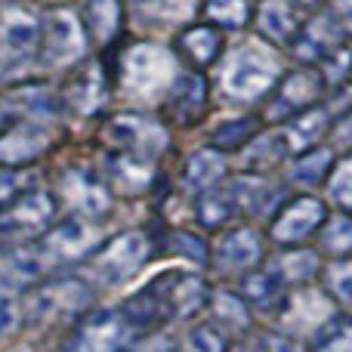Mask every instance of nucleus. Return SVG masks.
Segmentation results:
<instances>
[{"label":"nucleus","mask_w":352,"mask_h":352,"mask_svg":"<svg viewBox=\"0 0 352 352\" xmlns=\"http://www.w3.org/2000/svg\"><path fill=\"white\" fill-rule=\"evenodd\" d=\"M217 65H219L217 72L219 93L235 105L266 102V96L275 90L278 78L285 74L278 53L260 47V43H244V47L232 50Z\"/></svg>","instance_id":"obj_2"},{"label":"nucleus","mask_w":352,"mask_h":352,"mask_svg":"<svg viewBox=\"0 0 352 352\" xmlns=\"http://www.w3.org/2000/svg\"><path fill=\"white\" fill-rule=\"evenodd\" d=\"M324 186H328L331 204H334L337 210L352 213V155H346L343 161H337Z\"/></svg>","instance_id":"obj_41"},{"label":"nucleus","mask_w":352,"mask_h":352,"mask_svg":"<svg viewBox=\"0 0 352 352\" xmlns=\"http://www.w3.org/2000/svg\"><path fill=\"white\" fill-rule=\"evenodd\" d=\"M235 204L229 198V188H226V179L219 186H213L210 192L198 195V223L210 232H219L223 226L235 223Z\"/></svg>","instance_id":"obj_36"},{"label":"nucleus","mask_w":352,"mask_h":352,"mask_svg":"<svg viewBox=\"0 0 352 352\" xmlns=\"http://www.w3.org/2000/svg\"><path fill=\"white\" fill-rule=\"evenodd\" d=\"M300 6H303V10H316V6H322L324 0H297Z\"/></svg>","instance_id":"obj_47"},{"label":"nucleus","mask_w":352,"mask_h":352,"mask_svg":"<svg viewBox=\"0 0 352 352\" xmlns=\"http://www.w3.org/2000/svg\"><path fill=\"white\" fill-rule=\"evenodd\" d=\"M256 352H309V346L297 337L285 334V331H275V334H263Z\"/></svg>","instance_id":"obj_44"},{"label":"nucleus","mask_w":352,"mask_h":352,"mask_svg":"<svg viewBox=\"0 0 352 352\" xmlns=\"http://www.w3.org/2000/svg\"><path fill=\"white\" fill-rule=\"evenodd\" d=\"M229 349V337L210 322L192 324L179 343V352H226Z\"/></svg>","instance_id":"obj_40"},{"label":"nucleus","mask_w":352,"mask_h":352,"mask_svg":"<svg viewBox=\"0 0 352 352\" xmlns=\"http://www.w3.org/2000/svg\"><path fill=\"white\" fill-rule=\"evenodd\" d=\"M152 256V241L146 232H124V235L102 241L90 256V275L102 285H118L140 272Z\"/></svg>","instance_id":"obj_12"},{"label":"nucleus","mask_w":352,"mask_h":352,"mask_svg":"<svg viewBox=\"0 0 352 352\" xmlns=\"http://www.w3.org/2000/svg\"><path fill=\"white\" fill-rule=\"evenodd\" d=\"M207 322L217 324L226 337H244L250 328H254V312L244 303V297L238 291H229V287H219V291H210L207 297Z\"/></svg>","instance_id":"obj_29"},{"label":"nucleus","mask_w":352,"mask_h":352,"mask_svg":"<svg viewBox=\"0 0 352 352\" xmlns=\"http://www.w3.org/2000/svg\"><path fill=\"white\" fill-rule=\"evenodd\" d=\"M226 352H256V349H250L248 343H235V346H229Z\"/></svg>","instance_id":"obj_48"},{"label":"nucleus","mask_w":352,"mask_h":352,"mask_svg":"<svg viewBox=\"0 0 352 352\" xmlns=\"http://www.w3.org/2000/svg\"><path fill=\"white\" fill-rule=\"evenodd\" d=\"M111 96V80L105 78L99 62H80L78 72L72 74L68 87L62 90V102L78 115H96L105 105V99Z\"/></svg>","instance_id":"obj_23"},{"label":"nucleus","mask_w":352,"mask_h":352,"mask_svg":"<svg viewBox=\"0 0 352 352\" xmlns=\"http://www.w3.org/2000/svg\"><path fill=\"white\" fill-rule=\"evenodd\" d=\"M179 62L167 47L152 41H136L118 59V80L121 93L127 99L140 105H161V99L167 96L170 84L179 74Z\"/></svg>","instance_id":"obj_3"},{"label":"nucleus","mask_w":352,"mask_h":352,"mask_svg":"<svg viewBox=\"0 0 352 352\" xmlns=\"http://www.w3.org/2000/svg\"><path fill=\"white\" fill-rule=\"evenodd\" d=\"M158 176V164L146 158H133V155L109 152V164H105V182L111 186V192L124 195H142L155 186Z\"/></svg>","instance_id":"obj_28"},{"label":"nucleus","mask_w":352,"mask_h":352,"mask_svg":"<svg viewBox=\"0 0 352 352\" xmlns=\"http://www.w3.org/2000/svg\"><path fill=\"white\" fill-rule=\"evenodd\" d=\"M90 41L80 16L72 6H56L41 16V43H37V62L43 68H74L84 62Z\"/></svg>","instance_id":"obj_6"},{"label":"nucleus","mask_w":352,"mask_h":352,"mask_svg":"<svg viewBox=\"0 0 352 352\" xmlns=\"http://www.w3.org/2000/svg\"><path fill=\"white\" fill-rule=\"evenodd\" d=\"M244 303L250 306L254 316H278L281 306H285L287 294H291V285L275 272L272 263H263L254 272H248L241 278V291Z\"/></svg>","instance_id":"obj_25"},{"label":"nucleus","mask_w":352,"mask_h":352,"mask_svg":"<svg viewBox=\"0 0 352 352\" xmlns=\"http://www.w3.org/2000/svg\"><path fill=\"white\" fill-rule=\"evenodd\" d=\"M6 124H10V115H6V109H3V105H0V130H3Z\"/></svg>","instance_id":"obj_49"},{"label":"nucleus","mask_w":352,"mask_h":352,"mask_svg":"<svg viewBox=\"0 0 352 352\" xmlns=\"http://www.w3.org/2000/svg\"><path fill=\"white\" fill-rule=\"evenodd\" d=\"M102 140L109 152L133 155V158L158 164L161 155L170 148V130L161 118L148 115V111H118L105 121Z\"/></svg>","instance_id":"obj_5"},{"label":"nucleus","mask_w":352,"mask_h":352,"mask_svg":"<svg viewBox=\"0 0 352 352\" xmlns=\"http://www.w3.org/2000/svg\"><path fill=\"white\" fill-rule=\"evenodd\" d=\"M226 188H229V198L235 204V213L248 219H266V217L272 219V213L287 198L285 186L272 182L266 173H254V170L226 176Z\"/></svg>","instance_id":"obj_18"},{"label":"nucleus","mask_w":352,"mask_h":352,"mask_svg":"<svg viewBox=\"0 0 352 352\" xmlns=\"http://www.w3.org/2000/svg\"><path fill=\"white\" fill-rule=\"evenodd\" d=\"M269 235H263L250 223H229L219 229L210 244V266L219 278H244L256 266L266 263Z\"/></svg>","instance_id":"obj_7"},{"label":"nucleus","mask_w":352,"mask_h":352,"mask_svg":"<svg viewBox=\"0 0 352 352\" xmlns=\"http://www.w3.org/2000/svg\"><path fill=\"white\" fill-rule=\"evenodd\" d=\"M328 12L334 16V22L340 25V31L346 37H352V0H331Z\"/></svg>","instance_id":"obj_45"},{"label":"nucleus","mask_w":352,"mask_h":352,"mask_svg":"<svg viewBox=\"0 0 352 352\" xmlns=\"http://www.w3.org/2000/svg\"><path fill=\"white\" fill-rule=\"evenodd\" d=\"M337 318V306L334 300L324 294L322 285H300V287H291V294H287L285 306H281L278 312V322H281V331L291 337H297V340H303V337H316L318 331L324 328V324H331Z\"/></svg>","instance_id":"obj_13"},{"label":"nucleus","mask_w":352,"mask_h":352,"mask_svg":"<svg viewBox=\"0 0 352 352\" xmlns=\"http://www.w3.org/2000/svg\"><path fill=\"white\" fill-rule=\"evenodd\" d=\"M306 22V10L297 0H260L254 6V28L272 47H291Z\"/></svg>","instance_id":"obj_21"},{"label":"nucleus","mask_w":352,"mask_h":352,"mask_svg":"<svg viewBox=\"0 0 352 352\" xmlns=\"http://www.w3.org/2000/svg\"><path fill=\"white\" fill-rule=\"evenodd\" d=\"M328 93V84H324L322 72L316 65H300L291 68L278 78L275 90L266 96V109H263V121L266 124H285L287 118L300 115V111L318 105Z\"/></svg>","instance_id":"obj_9"},{"label":"nucleus","mask_w":352,"mask_h":352,"mask_svg":"<svg viewBox=\"0 0 352 352\" xmlns=\"http://www.w3.org/2000/svg\"><path fill=\"white\" fill-rule=\"evenodd\" d=\"M207 22L219 31H238L254 22V3L250 0H204L201 3Z\"/></svg>","instance_id":"obj_38"},{"label":"nucleus","mask_w":352,"mask_h":352,"mask_svg":"<svg viewBox=\"0 0 352 352\" xmlns=\"http://www.w3.org/2000/svg\"><path fill=\"white\" fill-rule=\"evenodd\" d=\"M80 22H84L90 47L109 50L111 43L121 41L124 22H127V6H124V0H87Z\"/></svg>","instance_id":"obj_26"},{"label":"nucleus","mask_w":352,"mask_h":352,"mask_svg":"<svg viewBox=\"0 0 352 352\" xmlns=\"http://www.w3.org/2000/svg\"><path fill=\"white\" fill-rule=\"evenodd\" d=\"M322 281L324 294L334 300L337 309L349 312L352 316V256H343V260H328L322 266Z\"/></svg>","instance_id":"obj_37"},{"label":"nucleus","mask_w":352,"mask_h":352,"mask_svg":"<svg viewBox=\"0 0 352 352\" xmlns=\"http://www.w3.org/2000/svg\"><path fill=\"white\" fill-rule=\"evenodd\" d=\"M324 219H328V204L312 192H300L294 198H285L272 213L269 241H275L278 248H303L318 235Z\"/></svg>","instance_id":"obj_10"},{"label":"nucleus","mask_w":352,"mask_h":352,"mask_svg":"<svg viewBox=\"0 0 352 352\" xmlns=\"http://www.w3.org/2000/svg\"><path fill=\"white\" fill-rule=\"evenodd\" d=\"M90 278L80 275H53V278H41L28 294L22 297L25 306V324H59L84 318L93 306Z\"/></svg>","instance_id":"obj_4"},{"label":"nucleus","mask_w":352,"mask_h":352,"mask_svg":"<svg viewBox=\"0 0 352 352\" xmlns=\"http://www.w3.org/2000/svg\"><path fill=\"white\" fill-rule=\"evenodd\" d=\"M170 254L173 256H186V260L198 263V266H207V260H210V244H207L204 235H198V232H188V229H179L170 235Z\"/></svg>","instance_id":"obj_42"},{"label":"nucleus","mask_w":352,"mask_h":352,"mask_svg":"<svg viewBox=\"0 0 352 352\" xmlns=\"http://www.w3.org/2000/svg\"><path fill=\"white\" fill-rule=\"evenodd\" d=\"M207 109H210V84L204 72H192V68L176 74L167 96L161 99V111L176 127H195L207 118Z\"/></svg>","instance_id":"obj_19"},{"label":"nucleus","mask_w":352,"mask_h":352,"mask_svg":"<svg viewBox=\"0 0 352 352\" xmlns=\"http://www.w3.org/2000/svg\"><path fill=\"white\" fill-rule=\"evenodd\" d=\"M226 176H229V161H226V155L207 146L186 161V167H182V188L198 198V195L210 192L213 186H219Z\"/></svg>","instance_id":"obj_30"},{"label":"nucleus","mask_w":352,"mask_h":352,"mask_svg":"<svg viewBox=\"0 0 352 352\" xmlns=\"http://www.w3.org/2000/svg\"><path fill=\"white\" fill-rule=\"evenodd\" d=\"M316 241H318L316 250L322 256H328V260L352 256V213H346V210L328 213V219L322 223Z\"/></svg>","instance_id":"obj_34"},{"label":"nucleus","mask_w":352,"mask_h":352,"mask_svg":"<svg viewBox=\"0 0 352 352\" xmlns=\"http://www.w3.org/2000/svg\"><path fill=\"white\" fill-rule=\"evenodd\" d=\"M272 266L291 287H300V285L318 281L324 263H322V254H318V250H309L303 244V248H281V256L272 263Z\"/></svg>","instance_id":"obj_33"},{"label":"nucleus","mask_w":352,"mask_h":352,"mask_svg":"<svg viewBox=\"0 0 352 352\" xmlns=\"http://www.w3.org/2000/svg\"><path fill=\"white\" fill-rule=\"evenodd\" d=\"M140 340L121 309H93L80 318L68 352H130Z\"/></svg>","instance_id":"obj_14"},{"label":"nucleus","mask_w":352,"mask_h":352,"mask_svg":"<svg viewBox=\"0 0 352 352\" xmlns=\"http://www.w3.org/2000/svg\"><path fill=\"white\" fill-rule=\"evenodd\" d=\"M37 43H41V16L22 3L0 6V74L34 62Z\"/></svg>","instance_id":"obj_11"},{"label":"nucleus","mask_w":352,"mask_h":352,"mask_svg":"<svg viewBox=\"0 0 352 352\" xmlns=\"http://www.w3.org/2000/svg\"><path fill=\"white\" fill-rule=\"evenodd\" d=\"M59 201L68 207V213H78L87 219H102L111 210V186L99 173L87 167H68L59 179Z\"/></svg>","instance_id":"obj_17"},{"label":"nucleus","mask_w":352,"mask_h":352,"mask_svg":"<svg viewBox=\"0 0 352 352\" xmlns=\"http://www.w3.org/2000/svg\"><path fill=\"white\" fill-rule=\"evenodd\" d=\"M331 127H334V118H331V111L324 109L322 102L300 111V115H294V118H287V121L281 124V136H285V142H287L291 158L306 152V148L322 146V140L331 133Z\"/></svg>","instance_id":"obj_27"},{"label":"nucleus","mask_w":352,"mask_h":352,"mask_svg":"<svg viewBox=\"0 0 352 352\" xmlns=\"http://www.w3.org/2000/svg\"><path fill=\"white\" fill-rule=\"evenodd\" d=\"M334 164H337V152L322 142V146H316V148H306V152L294 155L291 167H287V182L303 188V192H312V188L328 182Z\"/></svg>","instance_id":"obj_31"},{"label":"nucleus","mask_w":352,"mask_h":352,"mask_svg":"<svg viewBox=\"0 0 352 352\" xmlns=\"http://www.w3.org/2000/svg\"><path fill=\"white\" fill-rule=\"evenodd\" d=\"M241 155H244L248 170H254V173H263L266 167H275V164H285V161L291 158L281 130H275V133H260L248 148H241Z\"/></svg>","instance_id":"obj_35"},{"label":"nucleus","mask_w":352,"mask_h":352,"mask_svg":"<svg viewBox=\"0 0 352 352\" xmlns=\"http://www.w3.org/2000/svg\"><path fill=\"white\" fill-rule=\"evenodd\" d=\"M102 244V226L99 219H87L78 213H65L56 219L47 232L41 235L37 250L43 254L47 266H62V263H78L93 256Z\"/></svg>","instance_id":"obj_8"},{"label":"nucleus","mask_w":352,"mask_h":352,"mask_svg":"<svg viewBox=\"0 0 352 352\" xmlns=\"http://www.w3.org/2000/svg\"><path fill=\"white\" fill-rule=\"evenodd\" d=\"M56 195L43 188L19 192L0 204V235H43L56 223Z\"/></svg>","instance_id":"obj_16"},{"label":"nucleus","mask_w":352,"mask_h":352,"mask_svg":"<svg viewBox=\"0 0 352 352\" xmlns=\"http://www.w3.org/2000/svg\"><path fill=\"white\" fill-rule=\"evenodd\" d=\"M130 352H179V346L170 340V337H161V334H148L140 346H133Z\"/></svg>","instance_id":"obj_46"},{"label":"nucleus","mask_w":352,"mask_h":352,"mask_svg":"<svg viewBox=\"0 0 352 352\" xmlns=\"http://www.w3.org/2000/svg\"><path fill=\"white\" fill-rule=\"evenodd\" d=\"M25 324L22 294H0V343L10 340Z\"/></svg>","instance_id":"obj_43"},{"label":"nucleus","mask_w":352,"mask_h":352,"mask_svg":"<svg viewBox=\"0 0 352 352\" xmlns=\"http://www.w3.org/2000/svg\"><path fill=\"white\" fill-rule=\"evenodd\" d=\"M127 12L146 31H179L198 16L201 0H124Z\"/></svg>","instance_id":"obj_24"},{"label":"nucleus","mask_w":352,"mask_h":352,"mask_svg":"<svg viewBox=\"0 0 352 352\" xmlns=\"http://www.w3.org/2000/svg\"><path fill=\"white\" fill-rule=\"evenodd\" d=\"M53 146H56V127L50 121L12 118L0 130V167L3 170H16V167L34 164L43 155H50Z\"/></svg>","instance_id":"obj_15"},{"label":"nucleus","mask_w":352,"mask_h":352,"mask_svg":"<svg viewBox=\"0 0 352 352\" xmlns=\"http://www.w3.org/2000/svg\"><path fill=\"white\" fill-rule=\"evenodd\" d=\"M210 285L195 272H164L152 278L142 291H136L121 312L136 328L140 337L158 334L161 324L173 318H192L207 306Z\"/></svg>","instance_id":"obj_1"},{"label":"nucleus","mask_w":352,"mask_h":352,"mask_svg":"<svg viewBox=\"0 0 352 352\" xmlns=\"http://www.w3.org/2000/svg\"><path fill=\"white\" fill-rule=\"evenodd\" d=\"M226 37L210 22H188L176 34V56L186 62L192 72H207L223 59Z\"/></svg>","instance_id":"obj_22"},{"label":"nucleus","mask_w":352,"mask_h":352,"mask_svg":"<svg viewBox=\"0 0 352 352\" xmlns=\"http://www.w3.org/2000/svg\"><path fill=\"white\" fill-rule=\"evenodd\" d=\"M263 118L260 115H235V118H226L213 127L210 133V148L223 155H238L241 148H248L256 136L263 133Z\"/></svg>","instance_id":"obj_32"},{"label":"nucleus","mask_w":352,"mask_h":352,"mask_svg":"<svg viewBox=\"0 0 352 352\" xmlns=\"http://www.w3.org/2000/svg\"><path fill=\"white\" fill-rule=\"evenodd\" d=\"M309 352H352V316H337L309 343Z\"/></svg>","instance_id":"obj_39"},{"label":"nucleus","mask_w":352,"mask_h":352,"mask_svg":"<svg viewBox=\"0 0 352 352\" xmlns=\"http://www.w3.org/2000/svg\"><path fill=\"white\" fill-rule=\"evenodd\" d=\"M349 37L340 31V25L334 22V16H331L328 10L316 12V16H306L303 28L297 31V37H294V43L287 50H291V56L297 62H303V65H318L322 59H328L331 53H334L337 47H343Z\"/></svg>","instance_id":"obj_20"}]
</instances>
